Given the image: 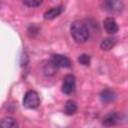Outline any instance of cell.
<instances>
[{
  "mask_svg": "<svg viewBox=\"0 0 128 128\" xmlns=\"http://www.w3.org/2000/svg\"><path fill=\"white\" fill-rule=\"evenodd\" d=\"M70 33L76 43H85L90 36L88 26L81 21H74L70 26Z\"/></svg>",
  "mask_w": 128,
  "mask_h": 128,
  "instance_id": "cell-1",
  "label": "cell"
},
{
  "mask_svg": "<svg viewBox=\"0 0 128 128\" xmlns=\"http://www.w3.org/2000/svg\"><path fill=\"white\" fill-rule=\"evenodd\" d=\"M40 105V98L36 91L29 90L25 93L23 98V106L27 109H35Z\"/></svg>",
  "mask_w": 128,
  "mask_h": 128,
  "instance_id": "cell-2",
  "label": "cell"
},
{
  "mask_svg": "<svg viewBox=\"0 0 128 128\" xmlns=\"http://www.w3.org/2000/svg\"><path fill=\"white\" fill-rule=\"evenodd\" d=\"M103 7L107 12H109L111 14H119L122 12L124 5H123V2H121V1L108 0L103 3Z\"/></svg>",
  "mask_w": 128,
  "mask_h": 128,
  "instance_id": "cell-3",
  "label": "cell"
},
{
  "mask_svg": "<svg viewBox=\"0 0 128 128\" xmlns=\"http://www.w3.org/2000/svg\"><path fill=\"white\" fill-rule=\"evenodd\" d=\"M75 85H76V81H75V77L72 74H68L63 78V82H62V91L63 93L69 95L71 93L74 92L75 90Z\"/></svg>",
  "mask_w": 128,
  "mask_h": 128,
  "instance_id": "cell-4",
  "label": "cell"
},
{
  "mask_svg": "<svg viewBox=\"0 0 128 128\" xmlns=\"http://www.w3.org/2000/svg\"><path fill=\"white\" fill-rule=\"evenodd\" d=\"M51 62L56 67H59V68H70L72 66L71 60L68 57H66L64 55H61V54H54V55H52Z\"/></svg>",
  "mask_w": 128,
  "mask_h": 128,
  "instance_id": "cell-5",
  "label": "cell"
},
{
  "mask_svg": "<svg viewBox=\"0 0 128 128\" xmlns=\"http://www.w3.org/2000/svg\"><path fill=\"white\" fill-rule=\"evenodd\" d=\"M121 121V115L115 111H111L106 114L102 119V124L104 126H114Z\"/></svg>",
  "mask_w": 128,
  "mask_h": 128,
  "instance_id": "cell-6",
  "label": "cell"
},
{
  "mask_svg": "<svg viewBox=\"0 0 128 128\" xmlns=\"http://www.w3.org/2000/svg\"><path fill=\"white\" fill-rule=\"evenodd\" d=\"M103 27L105 29V31L108 33V34H115L116 32H118V25H117V22L115 21V19L113 17H107L103 20Z\"/></svg>",
  "mask_w": 128,
  "mask_h": 128,
  "instance_id": "cell-7",
  "label": "cell"
},
{
  "mask_svg": "<svg viewBox=\"0 0 128 128\" xmlns=\"http://www.w3.org/2000/svg\"><path fill=\"white\" fill-rule=\"evenodd\" d=\"M62 12H63V7L62 6L52 7L51 9L47 10L44 13V19H46V20H52V19L58 17Z\"/></svg>",
  "mask_w": 128,
  "mask_h": 128,
  "instance_id": "cell-8",
  "label": "cell"
},
{
  "mask_svg": "<svg viewBox=\"0 0 128 128\" xmlns=\"http://www.w3.org/2000/svg\"><path fill=\"white\" fill-rule=\"evenodd\" d=\"M115 98H116V94L110 89H105L100 93V100L103 103H109L115 100Z\"/></svg>",
  "mask_w": 128,
  "mask_h": 128,
  "instance_id": "cell-9",
  "label": "cell"
},
{
  "mask_svg": "<svg viewBox=\"0 0 128 128\" xmlns=\"http://www.w3.org/2000/svg\"><path fill=\"white\" fill-rule=\"evenodd\" d=\"M1 128H19L18 122L12 117H4L1 120Z\"/></svg>",
  "mask_w": 128,
  "mask_h": 128,
  "instance_id": "cell-10",
  "label": "cell"
},
{
  "mask_svg": "<svg viewBox=\"0 0 128 128\" xmlns=\"http://www.w3.org/2000/svg\"><path fill=\"white\" fill-rule=\"evenodd\" d=\"M116 45V39L112 38V37H108V38H105L101 41L100 43V48L102 50H110L112 49L114 46Z\"/></svg>",
  "mask_w": 128,
  "mask_h": 128,
  "instance_id": "cell-11",
  "label": "cell"
},
{
  "mask_svg": "<svg viewBox=\"0 0 128 128\" xmlns=\"http://www.w3.org/2000/svg\"><path fill=\"white\" fill-rule=\"evenodd\" d=\"M77 111V104L73 100H68L64 106V113L66 115H73Z\"/></svg>",
  "mask_w": 128,
  "mask_h": 128,
  "instance_id": "cell-12",
  "label": "cell"
},
{
  "mask_svg": "<svg viewBox=\"0 0 128 128\" xmlns=\"http://www.w3.org/2000/svg\"><path fill=\"white\" fill-rule=\"evenodd\" d=\"M23 4L30 8H35V7L40 6L42 4V1L41 0H25L23 1Z\"/></svg>",
  "mask_w": 128,
  "mask_h": 128,
  "instance_id": "cell-13",
  "label": "cell"
},
{
  "mask_svg": "<svg viewBox=\"0 0 128 128\" xmlns=\"http://www.w3.org/2000/svg\"><path fill=\"white\" fill-rule=\"evenodd\" d=\"M78 62L84 66H88L90 64V56L88 54H81L78 57Z\"/></svg>",
  "mask_w": 128,
  "mask_h": 128,
  "instance_id": "cell-14",
  "label": "cell"
},
{
  "mask_svg": "<svg viewBox=\"0 0 128 128\" xmlns=\"http://www.w3.org/2000/svg\"><path fill=\"white\" fill-rule=\"evenodd\" d=\"M38 31H39V28L35 25H30L29 28H28V33L30 35H35V34L38 33Z\"/></svg>",
  "mask_w": 128,
  "mask_h": 128,
  "instance_id": "cell-15",
  "label": "cell"
}]
</instances>
